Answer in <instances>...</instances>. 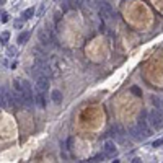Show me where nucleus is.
Listing matches in <instances>:
<instances>
[{"label":"nucleus","mask_w":163,"mask_h":163,"mask_svg":"<svg viewBox=\"0 0 163 163\" xmlns=\"http://www.w3.org/2000/svg\"><path fill=\"white\" fill-rule=\"evenodd\" d=\"M113 136L116 139H119V140H124V131L121 129L119 126H114L113 127Z\"/></svg>","instance_id":"obj_10"},{"label":"nucleus","mask_w":163,"mask_h":163,"mask_svg":"<svg viewBox=\"0 0 163 163\" xmlns=\"http://www.w3.org/2000/svg\"><path fill=\"white\" fill-rule=\"evenodd\" d=\"M21 26H23L21 20H16V21H15V28H21Z\"/></svg>","instance_id":"obj_21"},{"label":"nucleus","mask_w":163,"mask_h":163,"mask_svg":"<svg viewBox=\"0 0 163 163\" xmlns=\"http://www.w3.org/2000/svg\"><path fill=\"white\" fill-rule=\"evenodd\" d=\"M162 142H163V139H162Z\"/></svg>","instance_id":"obj_25"},{"label":"nucleus","mask_w":163,"mask_h":163,"mask_svg":"<svg viewBox=\"0 0 163 163\" xmlns=\"http://www.w3.org/2000/svg\"><path fill=\"white\" fill-rule=\"evenodd\" d=\"M69 3H70L72 8H82L83 7V0H67Z\"/></svg>","instance_id":"obj_12"},{"label":"nucleus","mask_w":163,"mask_h":163,"mask_svg":"<svg viewBox=\"0 0 163 163\" xmlns=\"http://www.w3.org/2000/svg\"><path fill=\"white\" fill-rule=\"evenodd\" d=\"M21 100H23V108L26 109H33L34 105V95H33V90H21Z\"/></svg>","instance_id":"obj_4"},{"label":"nucleus","mask_w":163,"mask_h":163,"mask_svg":"<svg viewBox=\"0 0 163 163\" xmlns=\"http://www.w3.org/2000/svg\"><path fill=\"white\" fill-rule=\"evenodd\" d=\"M131 91H132L136 96H140V95H142V90L139 88V86H136V85H134V86H131Z\"/></svg>","instance_id":"obj_15"},{"label":"nucleus","mask_w":163,"mask_h":163,"mask_svg":"<svg viewBox=\"0 0 163 163\" xmlns=\"http://www.w3.org/2000/svg\"><path fill=\"white\" fill-rule=\"evenodd\" d=\"M105 157H106L105 153H103V155H96V157H93L90 162H103V160H105Z\"/></svg>","instance_id":"obj_16"},{"label":"nucleus","mask_w":163,"mask_h":163,"mask_svg":"<svg viewBox=\"0 0 163 163\" xmlns=\"http://www.w3.org/2000/svg\"><path fill=\"white\" fill-rule=\"evenodd\" d=\"M129 134H131V137H132L134 140H140V139H144V136H142V132H140L139 127H132V129L129 131Z\"/></svg>","instance_id":"obj_9"},{"label":"nucleus","mask_w":163,"mask_h":163,"mask_svg":"<svg viewBox=\"0 0 163 163\" xmlns=\"http://www.w3.org/2000/svg\"><path fill=\"white\" fill-rule=\"evenodd\" d=\"M33 15H34V8H28V10H25V12H23L21 18H23V20H28V18H31Z\"/></svg>","instance_id":"obj_13"},{"label":"nucleus","mask_w":163,"mask_h":163,"mask_svg":"<svg viewBox=\"0 0 163 163\" xmlns=\"http://www.w3.org/2000/svg\"><path fill=\"white\" fill-rule=\"evenodd\" d=\"M98 10H100V16H101L103 20L114 18V10H113V7H111L108 2H100Z\"/></svg>","instance_id":"obj_3"},{"label":"nucleus","mask_w":163,"mask_h":163,"mask_svg":"<svg viewBox=\"0 0 163 163\" xmlns=\"http://www.w3.org/2000/svg\"><path fill=\"white\" fill-rule=\"evenodd\" d=\"M162 144H163V142H162V140H155V142H153V144H152V147H160V145H162Z\"/></svg>","instance_id":"obj_20"},{"label":"nucleus","mask_w":163,"mask_h":163,"mask_svg":"<svg viewBox=\"0 0 163 163\" xmlns=\"http://www.w3.org/2000/svg\"><path fill=\"white\" fill-rule=\"evenodd\" d=\"M103 152H105L106 157H114L117 153V148H116V144L113 140H106L103 144Z\"/></svg>","instance_id":"obj_5"},{"label":"nucleus","mask_w":163,"mask_h":163,"mask_svg":"<svg viewBox=\"0 0 163 163\" xmlns=\"http://www.w3.org/2000/svg\"><path fill=\"white\" fill-rule=\"evenodd\" d=\"M36 105L39 106V108H46V96H44V91H39L38 90V95H36Z\"/></svg>","instance_id":"obj_7"},{"label":"nucleus","mask_w":163,"mask_h":163,"mask_svg":"<svg viewBox=\"0 0 163 163\" xmlns=\"http://www.w3.org/2000/svg\"><path fill=\"white\" fill-rule=\"evenodd\" d=\"M3 3H5V0H0V5H3Z\"/></svg>","instance_id":"obj_23"},{"label":"nucleus","mask_w":163,"mask_h":163,"mask_svg":"<svg viewBox=\"0 0 163 163\" xmlns=\"http://www.w3.org/2000/svg\"><path fill=\"white\" fill-rule=\"evenodd\" d=\"M0 106H2V90H0Z\"/></svg>","instance_id":"obj_22"},{"label":"nucleus","mask_w":163,"mask_h":163,"mask_svg":"<svg viewBox=\"0 0 163 163\" xmlns=\"http://www.w3.org/2000/svg\"><path fill=\"white\" fill-rule=\"evenodd\" d=\"M85 2H88V3H90V0H83V3H85Z\"/></svg>","instance_id":"obj_24"},{"label":"nucleus","mask_w":163,"mask_h":163,"mask_svg":"<svg viewBox=\"0 0 163 163\" xmlns=\"http://www.w3.org/2000/svg\"><path fill=\"white\" fill-rule=\"evenodd\" d=\"M51 100H52L55 105H60L62 103V93L59 91V90H52V93H51Z\"/></svg>","instance_id":"obj_8"},{"label":"nucleus","mask_w":163,"mask_h":163,"mask_svg":"<svg viewBox=\"0 0 163 163\" xmlns=\"http://www.w3.org/2000/svg\"><path fill=\"white\" fill-rule=\"evenodd\" d=\"M13 85H15V90H16V91H21V82H20V80H15V83H13Z\"/></svg>","instance_id":"obj_17"},{"label":"nucleus","mask_w":163,"mask_h":163,"mask_svg":"<svg viewBox=\"0 0 163 163\" xmlns=\"http://www.w3.org/2000/svg\"><path fill=\"white\" fill-rule=\"evenodd\" d=\"M137 127L140 129V132H142V136H144V137L152 136V129L148 127V124H147V121L144 119V116L139 117V121H137Z\"/></svg>","instance_id":"obj_6"},{"label":"nucleus","mask_w":163,"mask_h":163,"mask_svg":"<svg viewBox=\"0 0 163 163\" xmlns=\"http://www.w3.org/2000/svg\"><path fill=\"white\" fill-rule=\"evenodd\" d=\"M148 122L153 129H163V113L160 109L153 108L148 113Z\"/></svg>","instance_id":"obj_1"},{"label":"nucleus","mask_w":163,"mask_h":163,"mask_svg":"<svg viewBox=\"0 0 163 163\" xmlns=\"http://www.w3.org/2000/svg\"><path fill=\"white\" fill-rule=\"evenodd\" d=\"M28 39H30V31H25V33H21V34L18 36V43H20V44H25Z\"/></svg>","instance_id":"obj_11"},{"label":"nucleus","mask_w":163,"mask_h":163,"mask_svg":"<svg viewBox=\"0 0 163 163\" xmlns=\"http://www.w3.org/2000/svg\"><path fill=\"white\" fill-rule=\"evenodd\" d=\"M0 16H2V18H0V20H2V23L8 21V15H7V13H0Z\"/></svg>","instance_id":"obj_18"},{"label":"nucleus","mask_w":163,"mask_h":163,"mask_svg":"<svg viewBox=\"0 0 163 163\" xmlns=\"http://www.w3.org/2000/svg\"><path fill=\"white\" fill-rule=\"evenodd\" d=\"M8 39H10V33H8V31H5V33L0 34V41H2V44H7V43H8Z\"/></svg>","instance_id":"obj_14"},{"label":"nucleus","mask_w":163,"mask_h":163,"mask_svg":"<svg viewBox=\"0 0 163 163\" xmlns=\"http://www.w3.org/2000/svg\"><path fill=\"white\" fill-rule=\"evenodd\" d=\"M49 65H51V74L52 75H62L65 72V69H67V64H65V60L62 57H52Z\"/></svg>","instance_id":"obj_2"},{"label":"nucleus","mask_w":163,"mask_h":163,"mask_svg":"<svg viewBox=\"0 0 163 163\" xmlns=\"http://www.w3.org/2000/svg\"><path fill=\"white\" fill-rule=\"evenodd\" d=\"M7 54H8V55H15V54H16V49H15V47H8Z\"/></svg>","instance_id":"obj_19"}]
</instances>
